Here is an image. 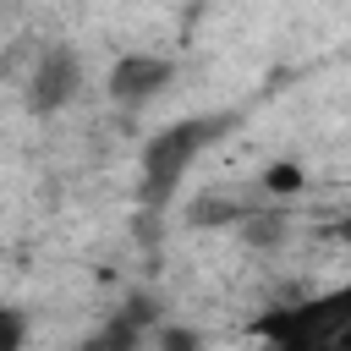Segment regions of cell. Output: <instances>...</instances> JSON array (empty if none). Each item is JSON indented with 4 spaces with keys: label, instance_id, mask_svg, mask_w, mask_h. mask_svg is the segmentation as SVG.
I'll use <instances>...</instances> for the list:
<instances>
[{
    "label": "cell",
    "instance_id": "obj_1",
    "mask_svg": "<svg viewBox=\"0 0 351 351\" xmlns=\"http://www.w3.org/2000/svg\"><path fill=\"white\" fill-rule=\"evenodd\" d=\"M263 351H351V280L252 318Z\"/></svg>",
    "mask_w": 351,
    "mask_h": 351
},
{
    "label": "cell",
    "instance_id": "obj_2",
    "mask_svg": "<svg viewBox=\"0 0 351 351\" xmlns=\"http://www.w3.org/2000/svg\"><path fill=\"white\" fill-rule=\"evenodd\" d=\"M219 132H225L219 115H192V121H176V126L154 132V137L143 143V197H148V203H165V197L176 192V181L192 170V159H197Z\"/></svg>",
    "mask_w": 351,
    "mask_h": 351
},
{
    "label": "cell",
    "instance_id": "obj_3",
    "mask_svg": "<svg viewBox=\"0 0 351 351\" xmlns=\"http://www.w3.org/2000/svg\"><path fill=\"white\" fill-rule=\"evenodd\" d=\"M82 88V60L71 44H44L33 55V71H27V110L33 115H55L77 99Z\"/></svg>",
    "mask_w": 351,
    "mask_h": 351
},
{
    "label": "cell",
    "instance_id": "obj_4",
    "mask_svg": "<svg viewBox=\"0 0 351 351\" xmlns=\"http://www.w3.org/2000/svg\"><path fill=\"white\" fill-rule=\"evenodd\" d=\"M170 77H176V60H170V55L132 49V55H121V60L110 66L104 88H110V99H115V104H143V99H154Z\"/></svg>",
    "mask_w": 351,
    "mask_h": 351
},
{
    "label": "cell",
    "instance_id": "obj_5",
    "mask_svg": "<svg viewBox=\"0 0 351 351\" xmlns=\"http://www.w3.org/2000/svg\"><path fill=\"white\" fill-rule=\"evenodd\" d=\"M143 329H148V302H126L110 324H99L77 351H143Z\"/></svg>",
    "mask_w": 351,
    "mask_h": 351
},
{
    "label": "cell",
    "instance_id": "obj_6",
    "mask_svg": "<svg viewBox=\"0 0 351 351\" xmlns=\"http://www.w3.org/2000/svg\"><path fill=\"white\" fill-rule=\"evenodd\" d=\"M263 186H269V192H296V186H302V170H296V165H269V170H263Z\"/></svg>",
    "mask_w": 351,
    "mask_h": 351
},
{
    "label": "cell",
    "instance_id": "obj_7",
    "mask_svg": "<svg viewBox=\"0 0 351 351\" xmlns=\"http://www.w3.org/2000/svg\"><path fill=\"white\" fill-rule=\"evenodd\" d=\"M0 351H22V313L16 307L0 313Z\"/></svg>",
    "mask_w": 351,
    "mask_h": 351
},
{
    "label": "cell",
    "instance_id": "obj_8",
    "mask_svg": "<svg viewBox=\"0 0 351 351\" xmlns=\"http://www.w3.org/2000/svg\"><path fill=\"white\" fill-rule=\"evenodd\" d=\"M159 351H203V335H192V329H165V335H159Z\"/></svg>",
    "mask_w": 351,
    "mask_h": 351
}]
</instances>
